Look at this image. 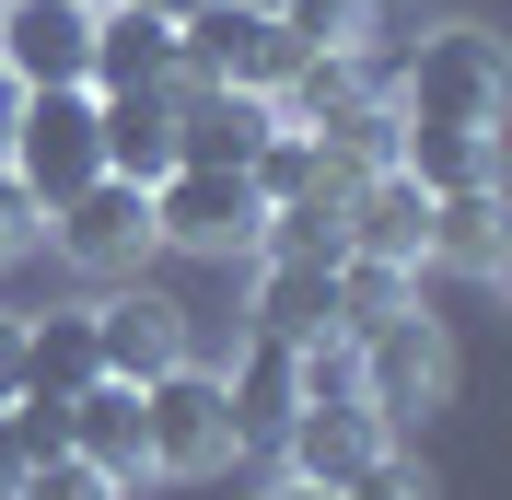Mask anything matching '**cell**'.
<instances>
[{
  "label": "cell",
  "mask_w": 512,
  "mask_h": 500,
  "mask_svg": "<svg viewBox=\"0 0 512 500\" xmlns=\"http://www.w3.org/2000/svg\"><path fill=\"white\" fill-rule=\"evenodd\" d=\"M0 175L35 198V221L59 210V198H82L105 175V140H94V82H59V94H24V117H12V140H0Z\"/></svg>",
  "instance_id": "1"
},
{
  "label": "cell",
  "mask_w": 512,
  "mask_h": 500,
  "mask_svg": "<svg viewBox=\"0 0 512 500\" xmlns=\"http://www.w3.org/2000/svg\"><path fill=\"white\" fill-rule=\"evenodd\" d=\"M501 94H512L501 35L478 24H431L396 70V117H431V128H501Z\"/></svg>",
  "instance_id": "2"
},
{
  "label": "cell",
  "mask_w": 512,
  "mask_h": 500,
  "mask_svg": "<svg viewBox=\"0 0 512 500\" xmlns=\"http://www.w3.org/2000/svg\"><path fill=\"white\" fill-rule=\"evenodd\" d=\"M140 454H152V477H222L245 442H233V396L210 361H175V373L140 384Z\"/></svg>",
  "instance_id": "3"
},
{
  "label": "cell",
  "mask_w": 512,
  "mask_h": 500,
  "mask_svg": "<svg viewBox=\"0 0 512 500\" xmlns=\"http://www.w3.org/2000/svg\"><path fill=\"white\" fill-rule=\"evenodd\" d=\"M291 47L280 12H245V0H198L175 24V82H233V94H280L291 82Z\"/></svg>",
  "instance_id": "4"
},
{
  "label": "cell",
  "mask_w": 512,
  "mask_h": 500,
  "mask_svg": "<svg viewBox=\"0 0 512 500\" xmlns=\"http://www.w3.org/2000/svg\"><path fill=\"white\" fill-rule=\"evenodd\" d=\"M47 233H59V256L94 268V280H140V256L163 245V233H152V187H128V175H94L82 198H59Z\"/></svg>",
  "instance_id": "5"
},
{
  "label": "cell",
  "mask_w": 512,
  "mask_h": 500,
  "mask_svg": "<svg viewBox=\"0 0 512 500\" xmlns=\"http://www.w3.org/2000/svg\"><path fill=\"white\" fill-rule=\"evenodd\" d=\"M256 221H268V198H256L245 175H222V163H175L152 187V233L187 245V256H245Z\"/></svg>",
  "instance_id": "6"
},
{
  "label": "cell",
  "mask_w": 512,
  "mask_h": 500,
  "mask_svg": "<svg viewBox=\"0 0 512 500\" xmlns=\"http://www.w3.org/2000/svg\"><path fill=\"white\" fill-rule=\"evenodd\" d=\"M361 349V407L373 419H419V407H443L454 396V349H443V326L431 314H396V326H373V338H350Z\"/></svg>",
  "instance_id": "7"
},
{
  "label": "cell",
  "mask_w": 512,
  "mask_h": 500,
  "mask_svg": "<svg viewBox=\"0 0 512 500\" xmlns=\"http://www.w3.org/2000/svg\"><path fill=\"white\" fill-rule=\"evenodd\" d=\"M94 361H105V384L175 373V361H187V303L152 291V280H117V291L94 303Z\"/></svg>",
  "instance_id": "8"
},
{
  "label": "cell",
  "mask_w": 512,
  "mask_h": 500,
  "mask_svg": "<svg viewBox=\"0 0 512 500\" xmlns=\"http://www.w3.org/2000/svg\"><path fill=\"white\" fill-rule=\"evenodd\" d=\"M0 70L24 94H59L94 70V0H0Z\"/></svg>",
  "instance_id": "9"
},
{
  "label": "cell",
  "mask_w": 512,
  "mask_h": 500,
  "mask_svg": "<svg viewBox=\"0 0 512 500\" xmlns=\"http://www.w3.org/2000/svg\"><path fill=\"white\" fill-rule=\"evenodd\" d=\"M280 454H291V477H303V489H350L373 454H396V419H373L361 396H338V407H291V419H280Z\"/></svg>",
  "instance_id": "10"
},
{
  "label": "cell",
  "mask_w": 512,
  "mask_h": 500,
  "mask_svg": "<svg viewBox=\"0 0 512 500\" xmlns=\"http://www.w3.org/2000/svg\"><path fill=\"white\" fill-rule=\"evenodd\" d=\"M268 128H280V105H268V94L175 82V163H222V175H245V163L268 152Z\"/></svg>",
  "instance_id": "11"
},
{
  "label": "cell",
  "mask_w": 512,
  "mask_h": 500,
  "mask_svg": "<svg viewBox=\"0 0 512 500\" xmlns=\"http://www.w3.org/2000/svg\"><path fill=\"white\" fill-rule=\"evenodd\" d=\"M94 94H175V12L152 0H94Z\"/></svg>",
  "instance_id": "12"
},
{
  "label": "cell",
  "mask_w": 512,
  "mask_h": 500,
  "mask_svg": "<svg viewBox=\"0 0 512 500\" xmlns=\"http://www.w3.org/2000/svg\"><path fill=\"white\" fill-rule=\"evenodd\" d=\"M338 233H350V256H384V268H431V187H408V175L384 163V175H361V187L338 198Z\"/></svg>",
  "instance_id": "13"
},
{
  "label": "cell",
  "mask_w": 512,
  "mask_h": 500,
  "mask_svg": "<svg viewBox=\"0 0 512 500\" xmlns=\"http://www.w3.org/2000/svg\"><path fill=\"white\" fill-rule=\"evenodd\" d=\"M396 175L431 187V198L501 187V128H431V117H408V128H396Z\"/></svg>",
  "instance_id": "14"
},
{
  "label": "cell",
  "mask_w": 512,
  "mask_h": 500,
  "mask_svg": "<svg viewBox=\"0 0 512 500\" xmlns=\"http://www.w3.org/2000/svg\"><path fill=\"white\" fill-rule=\"evenodd\" d=\"M70 454H82V466L94 477H117V489H140V477H152V454H140V384H82V396H70Z\"/></svg>",
  "instance_id": "15"
},
{
  "label": "cell",
  "mask_w": 512,
  "mask_h": 500,
  "mask_svg": "<svg viewBox=\"0 0 512 500\" xmlns=\"http://www.w3.org/2000/svg\"><path fill=\"white\" fill-rule=\"evenodd\" d=\"M94 140H105V175L163 187L175 175V94H94Z\"/></svg>",
  "instance_id": "16"
},
{
  "label": "cell",
  "mask_w": 512,
  "mask_h": 500,
  "mask_svg": "<svg viewBox=\"0 0 512 500\" xmlns=\"http://www.w3.org/2000/svg\"><path fill=\"white\" fill-rule=\"evenodd\" d=\"M105 361H94V303L70 314H24V373H12V396H82Z\"/></svg>",
  "instance_id": "17"
},
{
  "label": "cell",
  "mask_w": 512,
  "mask_h": 500,
  "mask_svg": "<svg viewBox=\"0 0 512 500\" xmlns=\"http://www.w3.org/2000/svg\"><path fill=\"white\" fill-rule=\"evenodd\" d=\"M222 396H233V442H280V419L303 407V384H291V338H256V326H245V361L222 373Z\"/></svg>",
  "instance_id": "18"
},
{
  "label": "cell",
  "mask_w": 512,
  "mask_h": 500,
  "mask_svg": "<svg viewBox=\"0 0 512 500\" xmlns=\"http://www.w3.org/2000/svg\"><path fill=\"white\" fill-rule=\"evenodd\" d=\"M326 326H338V268L268 256L256 268V338H326Z\"/></svg>",
  "instance_id": "19"
},
{
  "label": "cell",
  "mask_w": 512,
  "mask_h": 500,
  "mask_svg": "<svg viewBox=\"0 0 512 500\" xmlns=\"http://www.w3.org/2000/svg\"><path fill=\"white\" fill-rule=\"evenodd\" d=\"M431 268H466V280H501V187L431 198Z\"/></svg>",
  "instance_id": "20"
},
{
  "label": "cell",
  "mask_w": 512,
  "mask_h": 500,
  "mask_svg": "<svg viewBox=\"0 0 512 500\" xmlns=\"http://www.w3.org/2000/svg\"><path fill=\"white\" fill-rule=\"evenodd\" d=\"M419 303V268H384V256H338V338H373Z\"/></svg>",
  "instance_id": "21"
},
{
  "label": "cell",
  "mask_w": 512,
  "mask_h": 500,
  "mask_svg": "<svg viewBox=\"0 0 512 500\" xmlns=\"http://www.w3.org/2000/svg\"><path fill=\"white\" fill-rule=\"evenodd\" d=\"M256 256H315V268H338V256H350L338 198H280V210L256 221Z\"/></svg>",
  "instance_id": "22"
},
{
  "label": "cell",
  "mask_w": 512,
  "mask_h": 500,
  "mask_svg": "<svg viewBox=\"0 0 512 500\" xmlns=\"http://www.w3.org/2000/svg\"><path fill=\"white\" fill-rule=\"evenodd\" d=\"M280 35L291 47H361L373 35V0H280Z\"/></svg>",
  "instance_id": "23"
},
{
  "label": "cell",
  "mask_w": 512,
  "mask_h": 500,
  "mask_svg": "<svg viewBox=\"0 0 512 500\" xmlns=\"http://www.w3.org/2000/svg\"><path fill=\"white\" fill-rule=\"evenodd\" d=\"M12 500H128L117 477H94L82 454H35L24 477H12Z\"/></svg>",
  "instance_id": "24"
},
{
  "label": "cell",
  "mask_w": 512,
  "mask_h": 500,
  "mask_svg": "<svg viewBox=\"0 0 512 500\" xmlns=\"http://www.w3.org/2000/svg\"><path fill=\"white\" fill-rule=\"evenodd\" d=\"M0 419H12V442H24V466L35 454H70V396H0Z\"/></svg>",
  "instance_id": "25"
},
{
  "label": "cell",
  "mask_w": 512,
  "mask_h": 500,
  "mask_svg": "<svg viewBox=\"0 0 512 500\" xmlns=\"http://www.w3.org/2000/svg\"><path fill=\"white\" fill-rule=\"evenodd\" d=\"M338 500H431V466H408V454H373V466H361Z\"/></svg>",
  "instance_id": "26"
},
{
  "label": "cell",
  "mask_w": 512,
  "mask_h": 500,
  "mask_svg": "<svg viewBox=\"0 0 512 500\" xmlns=\"http://www.w3.org/2000/svg\"><path fill=\"white\" fill-rule=\"evenodd\" d=\"M24 245H35V198L0 175V256H24Z\"/></svg>",
  "instance_id": "27"
},
{
  "label": "cell",
  "mask_w": 512,
  "mask_h": 500,
  "mask_svg": "<svg viewBox=\"0 0 512 500\" xmlns=\"http://www.w3.org/2000/svg\"><path fill=\"white\" fill-rule=\"evenodd\" d=\"M12 373H24V314H0V396H12Z\"/></svg>",
  "instance_id": "28"
},
{
  "label": "cell",
  "mask_w": 512,
  "mask_h": 500,
  "mask_svg": "<svg viewBox=\"0 0 512 500\" xmlns=\"http://www.w3.org/2000/svg\"><path fill=\"white\" fill-rule=\"evenodd\" d=\"M12 477H24V442H12V419H0V500H12Z\"/></svg>",
  "instance_id": "29"
},
{
  "label": "cell",
  "mask_w": 512,
  "mask_h": 500,
  "mask_svg": "<svg viewBox=\"0 0 512 500\" xmlns=\"http://www.w3.org/2000/svg\"><path fill=\"white\" fill-rule=\"evenodd\" d=\"M256 500H338V489H303V477H268Z\"/></svg>",
  "instance_id": "30"
},
{
  "label": "cell",
  "mask_w": 512,
  "mask_h": 500,
  "mask_svg": "<svg viewBox=\"0 0 512 500\" xmlns=\"http://www.w3.org/2000/svg\"><path fill=\"white\" fill-rule=\"evenodd\" d=\"M12 117H24V82H12V70H0V140H12Z\"/></svg>",
  "instance_id": "31"
}]
</instances>
